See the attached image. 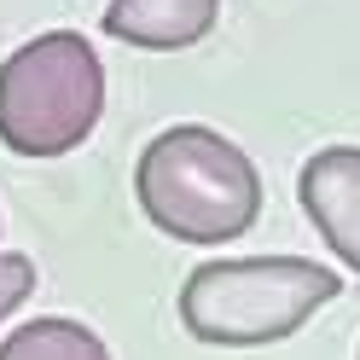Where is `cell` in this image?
Returning a JSON list of instances; mask_svg holds the SVG:
<instances>
[{"label": "cell", "mask_w": 360, "mask_h": 360, "mask_svg": "<svg viewBox=\"0 0 360 360\" xmlns=\"http://www.w3.org/2000/svg\"><path fill=\"white\" fill-rule=\"evenodd\" d=\"M134 198L157 233L180 244H227L256 227L262 174L227 134L204 122L163 128L134 163Z\"/></svg>", "instance_id": "6da1fadb"}, {"label": "cell", "mask_w": 360, "mask_h": 360, "mask_svg": "<svg viewBox=\"0 0 360 360\" xmlns=\"http://www.w3.org/2000/svg\"><path fill=\"white\" fill-rule=\"evenodd\" d=\"M343 279L326 262L302 256H238L198 262L180 285V326L215 349H267L302 331L326 302H337Z\"/></svg>", "instance_id": "7a4b0ae2"}, {"label": "cell", "mask_w": 360, "mask_h": 360, "mask_svg": "<svg viewBox=\"0 0 360 360\" xmlns=\"http://www.w3.org/2000/svg\"><path fill=\"white\" fill-rule=\"evenodd\" d=\"M105 64L76 30H47L0 64V146L18 157H64L99 128Z\"/></svg>", "instance_id": "3957f363"}, {"label": "cell", "mask_w": 360, "mask_h": 360, "mask_svg": "<svg viewBox=\"0 0 360 360\" xmlns=\"http://www.w3.org/2000/svg\"><path fill=\"white\" fill-rule=\"evenodd\" d=\"M297 198L314 221V233L360 274V146H326L297 174Z\"/></svg>", "instance_id": "277c9868"}, {"label": "cell", "mask_w": 360, "mask_h": 360, "mask_svg": "<svg viewBox=\"0 0 360 360\" xmlns=\"http://www.w3.org/2000/svg\"><path fill=\"white\" fill-rule=\"evenodd\" d=\"M215 18H221V0H110L105 35L146 53H180L192 41H204Z\"/></svg>", "instance_id": "5b68a950"}, {"label": "cell", "mask_w": 360, "mask_h": 360, "mask_svg": "<svg viewBox=\"0 0 360 360\" xmlns=\"http://www.w3.org/2000/svg\"><path fill=\"white\" fill-rule=\"evenodd\" d=\"M0 360H110V349L99 343V331H87L82 320L47 314V320L18 326L6 343H0Z\"/></svg>", "instance_id": "8992f818"}, {"label": "cell", "mask_w": 360, "mask_h": 360, "mask_svg": "<svg viewBox=\"0 0 360 360\" xmlns=\"http://www.w3.org/2000/svg\"><path fill=\"white\" fill-rule=\"evenodd\" d=\"M35 297V262L30 256H0V326Z\"/></svg>", "instance_id": "52a82bcc"}, {"label": "cell", "mask_w": 360, "mask_h": 360, "mask_svg": "<svg viewBox=\"0 0 360 360\" xmlns=\"http://www.w3.org/2000/svg\"><path fill=\"white\" fill-rule=\"evenodd\" d=\"M354 360H360V354H354Z\"/></svg>", "instance_id": "ba28073f"}]
</instances>
